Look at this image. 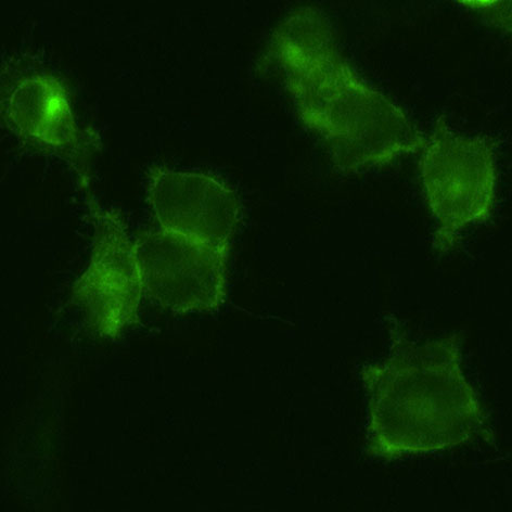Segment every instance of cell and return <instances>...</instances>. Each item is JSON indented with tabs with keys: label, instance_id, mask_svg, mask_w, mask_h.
I'll use <instances>...</instances> for the list:
<instances>
[{
	"label": "cell",
	"instance_id": "cell-1",
	"mask_svg": "<svg viewBox=\"0 0 512 512\" xmlns=\"http://www.w3.org/2000/svg\"><path fill=\"white\" fill-rule=\"evenodd\" d=\"M271 50L301 120L322 138L339 170L366 171L426 147L401 108L345 61L319 10L292 12L275 30Z\"/></svg>",
	"mask_w": 512,
	"mask_h": 512
},
{
	"label": "cell",
	"instance_id": "cell-2",
	"mask_svg": "<svg viewBox=\"0 0 512 512\" xmlns=\"http://www.w3.org/2000/svg\"><path fill=\"white\" fill-rule=\"evenodd\" d=\"M420 160L429 208L439 227L434 246L451 249L469 225L489 219L495 203L496 161L489 142L455 134L444 118Z\"/></svg>",
	"mask_w": 512,
	"mask_h": 512
},
{
	"label": "cell",
	"instance_id": "cell-3",
	"mask_svg": "<svg viewBox=\"0 0 512 512\" xmlns=\"http://www.w3.org/2000/svg\"><path fill=\"white\" fill-rule=\"evenodd\" d=\"M145 292L176 314L210 312L226 299L230 246H217L160 229L134 242Z\"/></svg>",
	"mask_w": 512,
	"mask_h": 512
},
{
	"label": "cell",
	"instance_id": "cell-4",
	"mask_svg": "<svg viewBox=\"0 0 512 512\" xmlns=\"http://www.w3.org/2000/svg\"><path fill=\"white\" fill-rule=\"evenodd\" d=\"M91 206L96 220L92 258L72 297L97 335L118 338L137 322L143 274L120 215L101 211L94 202Z\"/></svg>",
	"mask_w": 512,
	"mask_h": 512
},
{
	"label": "cell",
	"instance_id": "cell-5",
	"mask_svg": "<svg viewBox=\"0 0 512 512\" xmlns=\"http://www.w3.org/2000/svg\"><path fill=\"white\" fill-rule=\"evenodd\" d=\"M148 200L161 229L217 246H230L240 221V202L219 179L155 166Z\"/></svg>",
	"mask_w": 512,
	"mask_h": 512
},
{
	"label": "cell",
	"instance_id": "cell-6",
	"mask_svg": "<svg viewBox=\"0 0 512 512\" xmlns=\"http://www.w3.org/2000/svg\"><path fill=\"white\" fill-rule=\"evenodd\" d=\"M8 115L22 135L66 157L87 191L89 143L75 122L66 89L56 79L34 75L22 80L10 95Z\"/></svg>",
	"mask_w": 512,
	"mask_h": 512
}]
</instances>
